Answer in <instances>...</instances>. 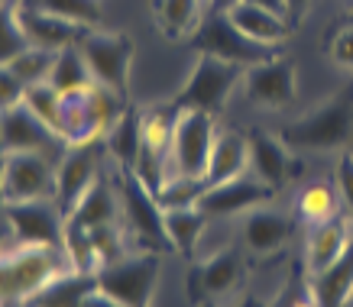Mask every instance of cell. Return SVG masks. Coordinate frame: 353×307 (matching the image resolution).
I'll return each instance as SVG.
<instances>
[{
  "label": "cell",
  "mask_w": 353,
  "mask_h": 307,
  "mask_svg": "<svg viewBox=\"0 0 353 307\" xmlns=\"http://www.w3.org/2000/svg\"><path fill=\"white\" fill-rule=\"evenodd\" d=\"M68 265L65 249L52 246H26L0 255V304L3 307H23L39 295L52 278H59Z\"/></svg>",
  "instance_id": "obj_1"
},
{
  "label": "cell",
  "mask_w": 353,
  "mask_h": 307,
  "mask_svg": "<svg viewBox=\"0 0 353 307\" xmlns=\"http://www.w3.org/2000/svg\"><path fill=\"white\" fill-rule=\"evenodd\" d=\"M279 139L289 149H311V152L347 146L353 139V85L341 87L311 114L282 127Z\"/></svg>",
  "instance_id": "obj_2"
},
{
  "label": "cell",
  "mask_w": 353,
  "mask_h": 307,
  "mask_svg": "<svg viewBox=\"0 0 353 307\" xmlns=\"http://www.w3.org/2000/svg\"><path fill=\"white\" fill-rule=\"evenodd\" d=\"M127 104L130 100H120L114 91L101 85H91L75 94H62V139L68 146L104 139Z\"/></svg>",
  "instance_id": "obj_3"
},
{
  "label": "cell",
  "mask_w": 353,
  "mask_h": 307,
  "mask_svg": "<svg viewBox=\"0 0 353 307\" xmlns=\"http://www.w3.org/2000/svg\"><path fill=\"white\" fill-rule=\"evenodd\" d=\"M78 52L85 55L88 68L94 74V85L108 87L120 100H130V72H133V55L137 45L127 32L120 30H94L88 26L78 39Z\"/></svg>",
  "instance_id": "obj_4"
},
{
  "label": "cell",
  "mask_w": 353,
  "mask_h": 307,
  "mask_svg": "<svg viewBox=\"0 0 353 307\" xmlns=\"http://www.w3.org/2000/svg\"><path fill=\"white\" fill-rule=\"evenodd\" d=\"M114 188H117L127 230L139 243V249L172 253V240H169V233H165V223H162L159 201H156V194L133 175V169H120L117 165V171H114Z\"/></svg>",
  "instance_id": "obj_5"
},
{
  "label": "cell",
  "mask_w": 353,
  "mask_h": 307,
  "mask_svg": "<svg viewBox=\"0 0 353 307\" xmlns=\"http://www.w3.org/2000/svg\"><path fill=\"white\" fill-rule=\"evenodd\" d=\"M97 285L123 307H152L159 285V253L139 249L133 255H120L97 272Z\"/></svg>",
  "instance_id": "obj_6"
},
{
  "label": "cell",
  "mask_w": 353,
  "mask_h": 307,
  "mask_svg": "<svg viewBox=\"0 0 353 307\" xmlns=\"http://www.w3.org/2000/svg\"><path fill=\"white\" fill-rule=\"evenodd\" d=\"M246 68L214 55H198L194 68L188 72V78L182 81V87L175 91L172 104L179 110H204V114H217L224 110L227 97L236 87V81L243 78Z\"/></svg>",
  "instance_id": "obj_7"
},
{
  "label": "cell",
  "mask_w": 353,
  "mask_h": 307,
  "mask_svg": "<svg viewBox=\"0 0 353 307\" xmlns=\"http://www.w3.org/2000/svg\"><path fill=\"white\" fill-rule=\"evenodd\" d=\"M192 49L198 55H214V59H224V62H234L240 68H250V65H259L272 59V45H259L253 39H246L243 32L236 30L234 23L227 20L224 10L204 13L201 26L192 32Z\"/></svg>",
  "instance_id": "obj_8"
},
{
  "label": "cell",
  "mask_w": 353,
  "mask_h": 307,
  "mask_svg": "<svg viewBox=\"0 0 353 307\" xmlns=\"http://www.w3.org/2000/svg\"><path fill=\"white\" fill-rule=\"evenodd\" d=\"M7 204L55 201V162L43 152H0Z\"/></svg>",
  "instance_id": "obj_9"
},
{
  "label": "cell",
  "mask_w": 353,
  "mask_h": 307,
  "mask_svg": "<svg viewBox=\"0 0 353 307\" xmlns=\"http://www.w3.org/2000/svg\"><path fill=\"white\" fill-rule=\"evenodd\" d=\"M214 114L204 110H182L179 123H175V136L169 149V165L172 175H192L204 178L208 159H211V146H214Z\"/></svg>",
  "instance_id": "obj_10"
},
{
  "label": "cell",
  "mask_w": 353,
  "mask_h": 307,
  "mask_svg": "<svg viewBox=\"0 0 353 307\" xmlns=\"http://www.w3.org/2000/svg\"><path fill=\"white\" fill-rule=\"evenodd\" d=\"M104 152V139L97 142H81V146H68L62 152V159L55 162V204L65 213V220L75 213L78 201L88 194V188L94 184L97 175V159Z\"/></svg>",
  "instance_id": "obj_11"
},
{
  "label": "cell",
  "mask_w": 353,
  "mask_h": 307,
  "mask_svg": "<svg viewBox=\"0 0 353 307\" xmlns=\"http://www.w3.org/2000/svg\"><path fill=\"white\" fill-rule=\"evenodd\" d=\"M295 81H299L295 62L285 55H272V59L250 65L243 72L246 100L263 107V110H285L295 104V94H299Z\"/></svg>",
  "instance_id": "obj_12"
},
{
  "label": "cell",
  "mask_w": 353,
  "mask_h": 307,
  "mask_svg": "<svg viewBox=\"0 0 353 307\" xmlns=\"http://www.w3.org/2000/svg\"><path fill=\"white\" fill-rule=\"evenodd\" d=\"M0 123H3V149L0 152H43L46 159L59 162L62 152L68 149V142L46 127L23 100L0 110Z\"/></svg>",
  "instance_id": "obj_13"
},
{
  "label": "cell",
  "mask_w": 353,
  "mask_h": 307,
  "mask_svg": "<svg viewBox=\"0 0 353 307\" xmlns=\"http://www.w3.org/2000/svg\"><path fill=\"white\" fill-rule=\"evenodd\" d=\"M7 226L26 246H65V213L55 201H23L7 204Z\"/></svg>",
  "instance_id": "obj_14"
},
{
  "label": "cell",
  "mask_w": 353,
  "mask_h": 307,
  "mask_svg": "<svg viewBox=\"0 0 353 307\" xmlns=\"http://www.w3.org/2000/svg\"><path fill=\"white\" fill-rule=\"evenodd\" d=\"M243 278V262L234 249H224V253H214L194 262L185 275V288H188V301L192 304H208V301H217V297H227L240 285Z\"/></svg>",
  "instance_id": "obj_15"
},
{
  "label": "cell",
  "mask_w": 353,
  "mask_h": 307,
  "mask_svg": "<svg viewBox=\"0 0 353 307\" xmlns=\"http://www.w3.org/2000/svg\"><path fill=\"white\" fill-rule=\"evenodd\" d=\"M246 146H250V169L259 181H266L269 188L282 191L292 178L301 175V162L292 159L289 146L266 129H246Z\"/></svg>",
  "instance_id": "obj_16"
},
{
  "label": "cell",
  "mask_w": 353,
  "mask_h": 307,
  "mask_svg": "<svg viewBox=\"0 0 353 307\" xmlns=\"http://www.w3.org/2000/svg\"><path fill=\"white\" fill-rule=\"evenodd\" d=\"M276 194L279 191L269 188L266 181H259L256 175H253V178L240 175V178H234V181H224V184L208 188L201 194L198 207L208 213V220H211V217H234V213H240V211L263 207V204H269Z\"/></svg>",
  "instance_id": "obj_17"
},
{
  "label": "cell",
  "mask_w": 353,
  "mask_h": 307,
  "mask_svg": "<svg viewBox=\"0 0 353 307\" xmlns=\"http://www.w3.org/2000/svg\"><path fill=\"white\" fill-rule=\"evenodd\" d=\"M353 236V217L347 211L334 213L331 220L314 223L308 226V243H305V272L318 275L324 272L334 259H341V253L347 249Z\"/></svg>",
  "instance_id": "obj_18"
},
{
  "label": "cell",
  "mask_w": 353,
  "mask_h": 307,
  "mask_svg": "<svg viewBox=\"0 0 353 307\" xmlns=\"http://www.w3.org/2000/svg\"><path fill=\"white\" fill-rule=\"evenodd\" d=\"M224 13L246 39H253V43H259V45H272V49H276L279 43H285L292 36L289 17H282V13H276V10H266V7H256V3L236 0Z\"/></svg>",
  "instance_id": "obj_19"
},
{
  "label": "cell",
  "mask_w": 353,
  "mask_h": 307,
  "mask_svg": "<svg viewBox=\"0 0 353 307\" xmlns=\"http://www.w3.org/2000/svg\"><path fill=\"white\" fill-rule=\"evenodd\" d=\"M17 13H20V26L26 32L30 45L52 49V52H62L68 45H78L81 32L88 30V26H78V23L65 20V17L36 10V7H17Z\"/></svg>",
  "instance_id": "obj_20"
},
{
  "label": "cell",
  "mask_w": 353,
  "mask_h": 307,
  "mask_svg": "<svg viewBox=\"0 0 353 307\" xmlns=\"http://www.w3.org/2000/svg\"><path fill=\"white\" fill-rule=\"evenodd\" d=\"M250 165V146H246V133H236V129H227V133H217L214 146H211V159H208V171H204V181L208 188L214 184H224V181L240 178Z\"/></svg>",
  "instance_id": "obj_21"
},
{
  "label": "cell",
  "mask_w": 353,
  "mask_h": 307,
  "mask_svg": "<svg viewBox=\"0 0 353 307\" xmlns=\"http://www.w3.org/2000/svg\"><path fill=\"white\" fill-rule=\"evenodd\" d=\"M292 233V220L285 213L269 211V207H253L243 220V243L253 255L279 253Z\"/></svg>",
  "instance_id": "obj_22"
},
{
  "label": "cell",
  "mask_w": 353,
  "mask_h": 307,
  "mask_svg": "<svg viewBox=\"0 0 353 307\" xmlns=\"http://www.w3.org/2000/svg\"><path fill=\"white\" fill-rule=\"evenodd\" d=\"M308 282L321 307H343L350 301L353 297V236L347 243V249L341 253V259H334L318 275H308Z\"/></svg>",
  "instance_id": "obj_23"
},
{
  "label": "cell",
  "mask_w": 353,
  "mask_h": 307,
  "mask_svg": "<svg viewBox=\"0 0 353 307\" xmlns=\"http://www.w3.org/2000/svg\"><path fill=\"white\" fill-rule=\"evenodd\" d=\"M204 7L201 0H152V23L165 39H192V32L201 26Z\"/></svg>",
  "instance_id": "obj_24"
},
{
  "label": "cell",
  "mask_w": 353,
  "mask_h": 307,
  "mask_svg": "<svg viewBox=\"0 0 353 307\" xmlns=\"http://www.w3.org/2000/svg\"><path fill=\"white\" fill-rule=\"evenodd\" d=\"M104 149L110 152V159L120 169H133L139 149H143V127H139V107L127 104L120 110V117L114 120V127L104 136Z\"/></svg>",
  "instance_id": "obj_25"
},
{
  "label": "cell",
  "mask_w": 353,
  "mask_h": 307,
  "mask_svg": "<svg viewBox=\"0 0 353 307\" xmlns=\"http://www.w3.org/2000/svg\"><path fill=\"white\" fill-rule=\"evenodd\" d=\"M94 288H97L94 272H78V268H72V272H62L59 278H52L26 307H81V301H85Z\"/></svg>",
  "instance_id": "obj_26"
},
{
  "label": "cell",
  "mask_w": 353,
  "mask_h": 307,
  "mask_svg": "<svg viewBox=\"0 0 353 307\" xmlns=\"http://www.w3.org/2000/svg\"><path fill=\"white\" fill-rule=\"evenodd\" d=\"M179 107L165 100V104L139 107V127H143V149H150L152 156H162L169 162L172 136H175V123H179Z\"/></svg>",
  "instance_id": "obj_27"
},
{
  "label": "cell",
  "mask_w": 353,
  "mask_h": 307,
  "mask_svg": "<svg viewBox=\"0 0 353 307\" xmlns=\"http://www.w3.org/2000/svg\"><path fill=\"white\" fill-rule=\"evenodd\" d=\"M117 188L114 184H108L104 178H97L91 188H88V194L78 201L75 213L68 217L65 223H72V226H81V230H94V226H104V223H117L114 217H117Z\"/></svg>",
  "instance_id": "obj_28"
},
{
  "label": "cell",
  "mask_w": 353,
  "mask_h": 307,
  "mask_svg": "<svg viewBox=\"0 0 353 307\" xmlns=\"http://www.w3.org/2000/svg\"><path fill=\"white\" fill-rule=\"evenodd\" d=\"M162 223H165V233L172 240V249L182 253L185 259L194 255V246L204 233V223H208V213L194 204V207H169L162 211Z\"/></svg>",
  "instance_id": "obj_29"
},
{
  "label": "cell",
  "mask_w": 353,
  "mask_h": 307,
  "mask_svg": "<svg viewBox=\"0 0 353 307\" xmlns=\"http://www.w3.org/2000/svg\"><path fill=\"white\" fill-rule=\"evenodd\" d=\"M295 211H299V220L305 226H314V223L331 220L334 213H341V194H337V184H327V181H314L299 194L295 201Z\"/></svg>",
  "instance_id": "obj_30"
},
{
  "label": "cell",
  "mask_w": 353,
  "mask_h": 307,
  "mask_svg": "<svg viewBox=\"0 0 353 307\" xmlns=\"http://www.w3.org/2000/svg\"><path fill=\"white\" fill-rule=\"evenodd\" d=\"M49 85L59 91V94H75V91H85V87L94 85V74L88 68L85 55L78 52V45H68L59 52L55 59V68L49 74Z\"/></svg>",
  "instance_id": "obj_31"
},
{
  "label": "cell",
  "mask_w": 353,
  "mask_h": 307,
  "mask_svg": "<svg viewBox=\"0 0 353 307\" xmlns=\"http://www.w3.org/2000/svg\"><path fill=\"white\" fill-rule=\"evenodd\" d=\"M17 7H36V10L65 17L78 26H97L104 20L101 0H17Z\"/></svg>",
  "instance_id": "obj_32"
},
{
  "label": "cell",
  "mask_w": 353,
  "mask_h": 307,
  "mask_svg": "<svg viewBox=\"0 0 353 307\" xmlns=\"http://www.w3.org/2000/svg\"><path fill=\"white\" fill-rule=\"evenodd\" d=\"M208 191L204 178H192V175H165V181L156 191V201L162 211L169 207H194L201 201V194Z\"/></svg>",
  "instance_id": "obj_33"
},
{
  "label": "cell",
  "mask_w": 353,
  "mask_h": 307,
  "mask_svg": "<svg viewBox=\"0 0 353 307\" xmlns=\"http://www.w3.org/2000/svg\"><path fill=\"white\" fill-rule=\"evenodd\" d=\"M55 59H59V52H52V49L30 45V49H23L7 68L20 78L23 85L30 87V85H43V81H49V74H52V68H55Z\"/></svg>",
  "instance_id": "obj_34"
},
{
  "label": "cell",
  "mask_w": 353,
  "mask_h": 307,
  "mask_svg": "<svg viewBox=\"0 0 353 307\" xmlns=\"http://www.w3.org/2000/svg\"><path fill=\"white\" fill-rule=\"evenodd\" d=\"M23 104L30 107L32 114L43 120V123L52 129V133H59V136H62V94H59V91H55L49 81L26 87Z\"/></svg>",
  "instance_id": "obj_35"
},
{
  "label": "cell",
  "mask_w": 353,
  "mask_h": 307,
  "mask_svg": "<svg viewBox=\"0 0 353 307\" xmlns=\"http://www.w3.org/2000/svg\"><path fill=\"white\" fill-rule=\"evenodd\" d=\"M23 49H30V39L20 26V13L13 3H0V65H10Z\"/></svg>",
  "instance_id": "obj_36"
},
{
  "label": "cell",
  "mask_w": 353,
  "mask_h": 307,
  "mask_svg": "<svg viewBox=\"0 0 353 307\" xmlns=\"http://www.w3.org/2000/svg\"><path fill=\"white\" fill-rule=\"evenodd\" d=\"M276 307H321V304H318V297L311 291V282H305V275L295 268L285 291H282V297L276 301Z\"/></svg>",
  "instance_id": "obj_37"
},
{
  "label": "cell",
  "mask_w": 353,
  "mask_h": 307,
  "mask_svg": "<svg viewBox=\"0 0 353 307\" xmlns=\"http://www.w3.org/2000/svg\"><path fill=\"white\" fill-rule=\"evenodd\" d=\"M331 59L341 68H353V17L343 26H337V32L331 36V45H327Z\"/></svg>",
  "instance_id": "obj_38"
},
{
  "label": "cell",
  "mask_w": 353,
  "mask_h": 307,
  "mask_svg": "<svg viewBox=\"0 0 353 307\" xmlns=\"http://www.w3.org/2000/svg\"><path fill=\"white\" fill-rule=\"evenodd\" d=\"M334 184H337L341 204L353 217V156H343V159L337 162V169H334Z\"/></svg>",
  "instance_id": "obj_39"
},
{
  "label": "cell",
  "mask_w": 353,
  "mask_h": 307,
  "mask_svg": "<svg viewBox=\"0 0 353 307\" xmlns=\"http://www.w3.org/2000/svg\"><path fill=\"white\" fill-rule=\"evenodd\" d=\"M23 94H26V85H23L20 78L7 68V65H0V110L20 104Z\"/></svg>",
  "instance_id": "obj_40"
},
{
  "label": "cell",
  "mask_w": 353,
  "mask_h": 307,
  "mask_svg": "<svg viewBox=\"0 0 353 307\" xmlns=\"http://www.w3.org/2000/svg\"><path fill=\"white\" fill-rule=\"evenodd\" d=\"M308 7H311V0H285V17L292 23H299V20H305Z\"/></svg>",
  "instance_id": "obj_41"
},
{
  "label": "cell",
  "mask_w": 353,
  "mask_h": 307,
  "mask_svg": "<svg viewBox=\"0 0 353 307\" xmlns=\"http://www.w3.org/2000/svg\"><path fill=\"white\" fill-rule=\"evenodd\" d=\"M246 3H256V7H266V10H276L285 17V0H246Z\"/></svg>",
  "instance_id": "obj_42"
},
{
  "label": "cell",
  "mask_w": 353,
  "mask_h": 307,
  "mask_svg": "<svg viewBox=\"0 0 353 307\" xmlns=\"http://www.w3.org/2000/svg\"><path fill=\"white\" fill-rule=\"evenodd\" d=\"M230 3H236V0H201L204 13H214V10H227Z\"/></svg>",
  "instance_id": "obj_43"
},
{
  "label": "cell",
  "mask_w": 353,
  "mask_h": 307,
  "mask_svg": "<svg viewBox=\"0 0 353 307\" xmlns=\"http://www.w3.org/2000/svg\"><path fill=\"white\" fill-rule=\"evenodd\" d=\"M7 220V194H3V169H0V223Z\"/></svg>",
  "instance_id": "obj_44"
},
{
  "label": "cell",
  "mask_w": 353,
  "mask_h": 307,
  "mask_svg": "<svg viewBox=\"0 0 353 307\" xmlns=\"http://www.w3.org/2000/svg\"><path fill=\"white\" fill-rule=\"evenodd\" d=\"M7 230H10V226H7V223H0V255H3V243H7Z\"/></svg>",
  "instance_id": "obj_45"
},
{
  "label": "cell",
  "mask_w": 353,
  "mask_h": 307,
  "mask_svg": "<svg viewBox=\"0 0 353 307\" xmlns=\"http://www.w3.org/2000/svg\"><path fill=\"white\" fill-rule=\"evenodd\" d=\"M240 307H266V304H259L256 297H246V301H243V304H240Z\"/></svg>",
  "instance_id": "obj_46"
},
{
  "label": "cell",
  "mask_w": 353,
  "mask_h": 307,
  "mask_svg": "<svg viewBox=\"0 0 353 307\" xmlns=\"http://www.w3.org/2000/svg\"><path fill=\"white\" fill-rule=\"evenodd\" d=\"M0 149H3V123H0Z\"/></svg>",
  "instance_id": "obj_47"
},
{
  "label": "cell",
  "mask_w": 353,
  "mask_h": 307,
  "mask_svg": "<svg viewBox=\"0 0 353 307\" xmlns=\"http://www.w3.org/2000/svg\"><path fill=\"white\" fill-rule=\"evenodd\" d=\"M201 307H217V304H214V301H208V304H201Z\"/></svg>",
  "instance_id": "obj_48"
},
{
  "label": "cell",
  "mask_w": 353,
  "mask_h": 307,
  "mask_svg": "<svg viewBox=\"0 0 353 307\" xmlns=\"http://www.w3.org/2000/svg\"><path fill=\"white\" fill-rule=\"evenodd\" d=\"M343 307H353V297H350V301H347V304H343Z\"/></svg>",
  "instance_id": "obj_49"
},
{
  "label": "cell",
  "mask_w": 353,
  "mask_h": 307,
  "mask_svg": "<svg viewBox=\"0 0 353 307\" xmlns=\"http://www.w3.org/2000/svg\"><path fill=\"white\" fill-rule=\"evenodd\" d=\"M0 3H7V0H0Z\"/></svg>",
  "instance_id": "obj_50"
},
{
  "label": "cell",
  "mask_w": 353,
  "mask_h": 307,
  "mask_svg": "<svg viewBox=\"0 0 353 307\" xmlns=\"http://www.w3.org/2000/svg\"><path fill=\"white\" fill-rule=\"evenodd\" d=\"M0 307H3V304H0Z\"/></svg>",
  "instance_id": "obj_51"
}]
</instances>
